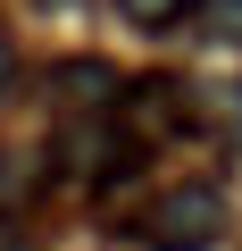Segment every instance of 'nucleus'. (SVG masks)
<instances>
[{
    "instance_id": "f257e3e1",
    "label": "nucleus",
    "mask_w": 242,
    "mask_h": 251,
    "mask_svg": "<svg viewBox=\"0 0 242 251\" xmlns=\"http://www.w3.org/2000/svg\"><path fill=\"white\" fill-rule=\"evenodd\" d=\"M142 234H151L159 251H209V243L225 234V193H217V184H167V193H151Z\"/></svg>"
},
{
    "instance_id": "423d86ee",
    "label": "nucleus",
    "mask_w": 242,
    "mask_h": 251,
    "mask_svg": "<svg viewBox=\"0 0 242 251\" xmlns=\"http://www.w3.org/2000/svg\"><path fill=\"white\" fill-rule=\"evenodd\" d=\"M34 9H50V17H67V9H84V0H34Z\"/></svg>"
},
{
    "instance_id": "f03ea898",
    "label": "nucleus",
    "mask_w": 242,
    "mask_h": 251,
    "mask_svg": "<svg viewBox=\"0 0 242 251\" xmlns=\"http://www.w3.org/2000/svg\"><path fill=\"white\" fill-rule=\"evenodd\" d=\"M50 92H59V100H117V75L92 67V59H67V67L50 75Z\"/></svg>"
},
{
    "instance_id": "7ed1b4c3",
    "label": "nucleus",
    "mask_w": 242,
    "mask_h": 251,
    "mask_svg": "<svg viewBox=\"0 0 242 251\" xmlns=\"http://www.w3.org/2000/svg\"><path fill=\"white\" fill-rule=\"evenodd\" d=\"M117 9H126V25L159 34V25H184V17H192V0H117Z\"/></svg>"
},
{
    "instance_id": "20e7f679",
    "label": "nucleus",
    "mask_w": 242,
    "mask_h": 251,
    "mask_svg": "<svg viewBox=\"0 0 242 251\" xmlns=\"http://www.w3.org/2000/svg\"><path fill=\"white\" fill-rule=\"evenodd\" d=\"M192 17H200V34H209V42H242V0H200Z\"/></svg>"
},
{
    "instance_id": "39448f33",
    "label": "nucleus",
    "mask_w": 242,
    "mask_h": 251,
    "mask_svg": "<svg viewBox=\"0 0 242 251\" xmlns=\"http://www.w3.org/2000/svg\"><path fill=\"white\" fill-rule=\"evenodd\" d=\"M9 75H17V42L0 34V92H9Z\"/></svg>"
}]
</instances>
